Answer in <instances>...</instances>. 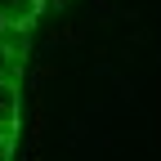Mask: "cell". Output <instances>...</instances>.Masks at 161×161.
I'll return each mask as SVG.
<instances>
[{
    "mask_svg": "<svg viewBox=\"0 0 161 161\" xmlns=\"http://www.w3.org/2000/svg\"><path fill=\"white\" fill-rule=\"evenodd\" d=\"M45 0H0V27L5 31H27Z\"/></svg>",
    "mask_w": 161,
    "mask_h": 161,
    "instance_id": "1",
    "label": "cell"
},
{
    "mask_svg": "<svg viewBox=\"0 0 161 161\" xmlns=\"http://www.w3.org/2000/svg\"><path fill=\"white\" fill-rule=\"evenodd\" d=\"M0 125H18V80L0 72Z\"/></svg>",
    "mask_w": 161,
    "mask_h": 161,
    "instance_id": "2",
    "label": "cell"
},
{
    "mask_svg": "<svg viewBox=\"0 0 161 161\" xmlns=\"http://www.w3.org/2000/svg\"><path fill=\"white\" fill-rule=\"evenodd\" d=\"M14 134H18V125H0V161H9V152H14Z\"/></svg>",
    "mask_w": 161,
    "mask_h": 161,
    "instance_id": "3",
    "label": "cell"
}]
</instances>
